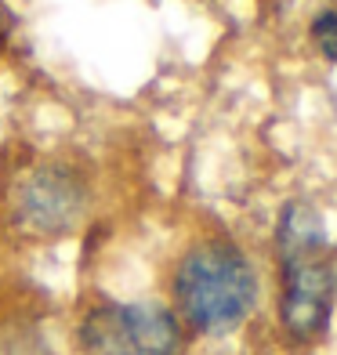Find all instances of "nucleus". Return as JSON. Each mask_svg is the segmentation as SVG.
<instances>
[{"instance_id": "obj_1", "label": "nucleus", "mask_w": 337, "mask_h": 355, "mask_svg": "<svg viewBox=\"0 0 337 355\" xmlns=\"http://www.w3.org/2000/svg\"><path fill=\"white\" fill-rule=\"evenodd\" d=\"M279 261V322L291 341L312 345L327 334L337 297V265L312 203L291 200L276 225Z\"/></svg>"}, {"instance_id": "obj_2", "label": "nucleus", "mask_w": 337, "mask_h": 355, "mask_svg": "<svg viewBox=\"0 0 337 355\" xmlns=\"http://www.w3.org/2000/svg\"><path fill=\"white\" fill-rule=\"evenodd\" d=\"M258 304V276L229 239L196 243L174 272V315L196 334H232Z\"/></svg>"}, {"instance_id": "obj_3", "label": "nucleus", "mask_w": 337, "mask_h": 355, "mask_svg": "<svg viewBox=\"0 0 337 355\" xmlns=\"http://www.w3.org/2000/svg\"><path fill=\"white\" fill-rule=\"evenodd\" d=\"M84 355H178L182 319L159 301H105L80 319Z\"/></svg>"}, {"instance_id": "obj_4", "label": "nucleus", "mask_w": 337, "mask_h": 355, "mask_svg": "<svg viewBox=\"0 0 337 355\" xmlns=\"http://www.w3.org/2000/svg\"><path fill=\"white\" fill-rule=\"evenodd\" d=\"M84 211L87 182L66 164H40L15 189V221L33 236H66Z\"/></svg>"}, {"instance_id": "obj_5", "label": "nucleus", "mask_w": 337, "mask_h": 355, "mask_svg": "<svg viewBox=\"0 0 337 355\" xmlns=\"http://www.w3.org/2000/svg\"><path fill=\"white\" fill-rule=\"evenodd\" d=\"M309 40L327 62H337V8L319 11L309 26Z\"/></svg>"}, {"instance_id": "obj_6", "label": "nucleus", "mask_w": 337, "mask_h": 355, "mask_svg": "<svg viewBox=\"0 0 337 355\" xmlns=\"http://www.w3.org/2000/svg\"><path fill=\"white\" fill-rule=\"evenodd\" d=\"M0 40H4V26H0Z\"/></svg>"}]
</instances>
